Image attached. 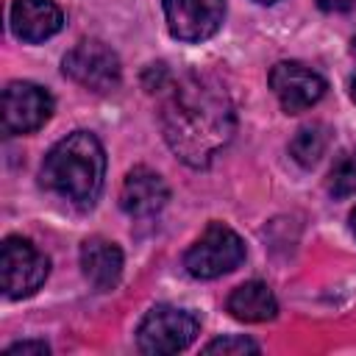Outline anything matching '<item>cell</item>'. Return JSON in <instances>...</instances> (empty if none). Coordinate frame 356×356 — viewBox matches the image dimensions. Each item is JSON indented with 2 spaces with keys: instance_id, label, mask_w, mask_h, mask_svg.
Here are the masks:
<instances>
[{
  "instance_id": "obj_1",
  "label": "cell",
  "mask_w": 356,
  "mask_h": 356,
  "mask_svg": "<svg viewBox=\"0 0 356 356\" xmlns=\"http://www.w3.org/2000/svg\"><path fill=\"white\" fill-rule=\"evenodd\" d=\"M161 131L170 150L189 167H206L236 131L225 86L200 72L178 78L161 106Z\"/></svg>"
},
{
  "instance_id": "obj_2",
  "label": "cell",
  "mask_w": 356,
  "mask_h": 356,
  "mask_svg": "<svg viewBox=\"0 0 356 356\" xmlns=\"http://www.w3.org/2000/svg\"><path fill=\"white\" fill-rule=\"evenodd\" d=\"M106 175V153L95 134L75 131L56 142L50 153L42 161V186L67 203L78 209H89L100 189Z\"/></svg>"
},
{
  "instance_id": "obj_3",
  "label": "cell",
  "mask_w": 356,
  "mask_h": 356,
  "mask_svg": "<svg viewBox=\"0 0 356 356\" xmlns=\"http://www.w3.org/2000/svg\"><path fill=\"white\" fill-rule=\"evenodd\" d=\"M245 261V242L222 222H211L186 250L184 267L195 278H217L236 270Z\"/></svg>"
},
{
  "instance_id": "obj_4",
  "label": "cell",
  "mask_w": 356,
  "mask_h": 356,
  "mask_svg": "<svg viewBox=\"0 0 356 356\" xmlns=\"http://www.w3.org/2000/svg\"><path fill=\"white\" fill-rule=\"evenodd\" d=\"M197 331L200 325L192 312L161 303L142 317L136 328V345L142 353H178L195 342Z\"/></svg>"
},
{
  "instance_id": "obj_5",
  "label": "cell",
  "mask_w": 356,
  "mask_h": 356,
  "mask_svg": "<svg viewBox=\"0 0 356 356\" xmlns=\"http://www.w3.org/2000/svg\"><path fill=\"white\" fill-rule=\"evenodd\" d=\"M50 261L47 256L22 236H6L0 253V273H3V292L8 298L33 295L47 278Z\"/></svg>"
},
{
  "instance_id": "obj_6",
  "label": "cell",
  "mask_w": 356,
  "mask_h": 356,
  "mask_svg": "<svg viewBox=\"0 0 356 356\" xmlns=\"http://www.w3.org/2000/svg\"><path fill=\"white\" fill-rule=\"evenodd\" d=\"M120 72L117 53L97 39H83L64 56V75L92 92L114 89L120 83Z\"/></svg>"
},
{
  "instance_id": "obj_7",
  "label": "cell",
  "mask_w": 356,
  "mask_h": 356,
  "mask_svg": "<svg viewBox=\"0 0 356 356\" xmlns=\"http://www.w3.org/2000/svg\"><path fill=\"white\" fill-rule=\"evenodd\" d=\"M53 114V97L47 89L31 81H11L3 89V131L8 136L31 134L42 128Z\"/></svg>"
},
{
  "instance_id": "obj_8",
  "label": "cell",
  "mask_w": 356,
  "mask_h": 356,
  "mask_svg": "<svg viewBox=\"0 0 356 356\" xmlns=\"http://www.w3.org/2000/svg\"><path fill=\"white\" fill-rule=\"evenodd\" d=\"M270 89L286 114H298L325 95V78L300 61H278L270 70Z\"/></svg>"
},
{
  "instance_id": "obj_9",
  "label": "cell",
  "mask_w": 356,
  "mask_h": 356,
  "mask_svg": "<svg viewBox=\"0 0 356 356\" xmlns=\"http://www.w3.org/2000/svg\"><path fill=\"white\" fill-rule=\"evenodd\" d=\"M167 28L181 42L214 36L225 17V0H161Z\"/></svg>"
},
{
  "instance_id": "obj_10",
  "label": "cell",
  "mask_w": 356,
  "mask_h": 356,
  "mask_svg": "<svg viewBox=\"0 0 356 356\" xmlns=\"http://www.w3.org/2000/svg\"><path fill=\"white\" fill-rule=\"evenodd\" d=\"M170 189L164 178L147 167H134L120 189V206L131 217H153L164 209Z\"/></svg>"
},
{
  "instance_id": "obj_11",
  "label": "cell",
  "mask_w": 356,
  "mask_h": 356,
  "mask_svg": "<svg viewBox=\"0 0 356 356\" xmlns=\"http://www.w3.org/2000/svg\"><path fill=\"white\" fill-rule=\"evenodd\" d=\"M64 25V11L53 0H14L11 31L22 42H44Z\"/></svg>"
},
{
  "instance_id": "obj_12",
  "label": "cell",
  "mask_w": 356,
  "mask_h": 356,
  "mask_svg": "<svg viewBox=\"0 0 356 356\" xmlns=\"http://www.w3.org/2000/svg\"><path fill=\"white\" fill-rule=\"evenodd\" d=\"M81 267L86 281L97 289V292H108L120 284L122 275V250L103 239V236H92L81 245Z\"/></svg>"
},
{
  "instance_id": "obj_13",
  "label": "cell",
  "mask_w": 356,
  "mask_h": 356,
  "mask_svg": "<svg viewBox=\"0 0 356 356\" xmlns=\"http://www.w3.org/2000/svg\"><path fill=\"white\" fill-rule=\"evenodd\" d=\"M228 312L245 323H264L275 317L278 303L264 281H245L228 295Z\"/></svg>"
},
{
  "instance_id": "obj_14",
  "label": "cell",
  "mask_w": 356,
  "mask_h": 356,
  "mask_svg": "<svg viewBox=\"0 0 356 356\" xmlns=\"http://www.w3.org/2000/svg\"><path fill=\"white\" fill-rule=\"evenodd\" d=\"M328 142H331V128L325 122H309L292 136L289 153L300 167H314L328 150Z\"/></svg>"
},
{
  "instance_id": "obj_15",
  "label": "cell",
  "mask_w": 356,
  "mask_h": 356,
  "mask_svg": "<svg viewBox=\"0 0 356 356\" xmlns=\"http://www.w3.org/2000/svg\"><path fill=\"white\" fill-rule=\"evenodd\" d=\"M328 192L334 197H348L356 192V147L345 150L334 161V167L328 172Z\"/></svg>"
},
{
  "instance_id": "obj_16",
  "label": "cell",
  "mask_w": 356,
  "mask_h": 356,
  "mask_svg": "<svg viewBox=\"0 0 356 356\" xmlns=\"http://www.w3.org/2000/svg\"><path fill=\"white\" fill-rule=\"evenodd\" d=\"M203 350H206V353H256L259 345H256L253 339L236 334V337H220V339H211Z\"/></svg>"
},
{
  "instance_id": "obj_17",
  "label": "cell",
  "mask_w": 356,
  "mask_h": 356,
  "mask_svg": "<svg viewBox=\"0 0 356 356\" xmlns=\"http://www.w3.org/2000/svg\"><path fill=\"white\" fill-rule=\"evenodd\" d=\"M47 353H50L47 342H39V339H25L6 348V356H47Z\"/></svg>"
},
{
  "instance_id": "obj_18",
  "label": "cell",
  "mask_w": 356,
  "mask_h": 356,
  "mask_svg": "<svg viewBox=\"0 0 356 356\" xmlns=\"http://www.w3.org/2000/svg\"><path fill=\"white\" fill-rule=\"evenodd\" d=\"M317 6L323 11H350L356 6V0H317Z\"/></svg>"
},
{
  "instance_id": "obj_19",
  "label": "cell",
  "mask_w": 356,
  "mask_h": 356,
  "mask_svg": "<svg viewBox=\"0 0 356 356\" xmlns=\"http://www.w3.org/2000/svg\"><path fill=\"white\" fill-rule=\"evenodd\" d=\"M350 231H353V236H356V209L350 211Z\"/></svg>"
},
{
  "instance_id": "obj_20",
  "label": "cell",
  "mask_w": 356,
  "mask_h": 356,
  "mask_svg": "<svg viewBox=\"0 0 356 356\" xmlns=\"http://www.w3.org/2000/svg\"><path fill=\"white\" fill-rule=\"evenodd\" d=\"M350 97H353V103H356V75H353V81H350Z\"/></svg>"
},
{
  "instance_id": "obj_21",
  "label": "cell",
  "mask_w": 356,
  "mask_h": 356,
  "mask_svg": "<svg viewBox=\"0 0 356 356\" xmlns=\"http://www.w3.org/2000/svg\"><path fill=\"white\" fill-rule=\"evenodd\" d=\"M259 3H275V0H259Z\"/></svg>"
}]
</instances>
